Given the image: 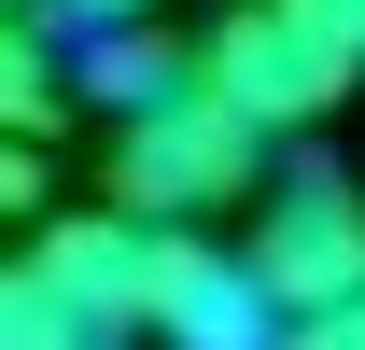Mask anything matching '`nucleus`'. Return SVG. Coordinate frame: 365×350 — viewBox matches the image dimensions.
Returning <instances> with one entry per match:
<instances>
[{
  "instance_id": "f03ea898",
  "label": "nucleus",
  "mask_w": 365,
  "mask_h": 350,
  "mask_svg": "<svg viewBox=\"0 0 365 350\" xmlns=\"http://www.w3.org/2000/svg\"><path fill=\"white\" fill-rule=\"evenodd\" d=\"M253 154H267V127H239L211 85H169V98H140V112H113V211H140V224H225V211L267 196Z\"/></svg>"
},
{
  "instance_id": "0eeeda50",
  "label": "nucleus",
  "mask_w": 365,
  "mask_h": 350,
  "mask_svg": "<svg viewBox=\"0 0 365 350\" xmlns=\"http://www.w3.org/2000/svg\"><path fill=\"white\" fill-rule=\"evenodd\" d=\"M0 350H113L98 322H71L56 295H29V280H0Z\"/></svg>"
},
{
  "instance_id": "423d86ee",
  "label": "nucleus",
  "mask_w": 365,
  "mask_h": 350,
  "mask_svg": "<svg viewBox=\"0 0 365 350\" xmlns=\"http://www.w3.org/2000/svg\"><path fill=\"white\" fill-rule=\"evenodd\" d=\"M56 98H71V70L14 28V56H0V112H14V140H43V127H56Z\"/></svg>"
},
{
  "instance_id": "20e7f679",
  "label": "nucleus",
  "mask_w": 365,
  "mask_h": 350,
  "mask_svg": "<svg viewBox=\"0 0 365 350\" xmlns=\"http://www.w3.org/2000/svg\"><path fill=\"white\" fill-rule=\"evenodd\" d=\"M169 238L182 224H140V211H56L29 253H14V280L29 295H56L71 322H98L113 350L155 336V295H169Z\"/></svg>"
},
{
  "instance_id": "6e6552de",
  "label": "nucleus",
  "mask_w": 365,
  "mask_h": 350,
  "mask_svg": "<svg viewBox=\"0 0 365 350\" xmlns=\"http://www.w3.org/2000/svg\"><path fill=\"white\" fill-rule=\"evenodd\" d=\"M281 350H365V295H337V308H295V322H281Z\"/></svg>"
},
{
  "instance_id": "1a4fd4ad",
  "label": "nucleus",
  "mask_w": 365,
  "mask_h": 350,
  "mask_svg": "<svg viewBox=\"0 0 365 350\" xmlns=\"http://www.w3.org/2000/svg\"><path fill=\"white\" fill-rule=\"evenodd\" d=\"M29 14H56V28H140L155 0H29Z\"/></svg>"
},
{
  "instance_id": "39448f33",
  "label": "nucleus",
  "mask_w": 365,
  "mask_h": 350,
  "mask_svg": "<svg viewBox=\"0 0 365 350\" xmlns=\"http://www.w3.org/2000/svg\"><path fill=\"white\" fill-rule=\"evenodd\" d=\"M155 350H281V308H267V280L239 266V238H211V224H182V238H169Z\"/></svg>"
},
{
  "instance_id": "f257e3e1",
  "label": "nucleus",
  "mask_w": 365,
  "mask_h": 350,
  "mask_svg": "<svg viewBox=\"0 0 365 350\" xmlns=\"http://www.w3.org/2000/svg\"><path fill=\"white\" fill-rule=\"evenodd\" d=\"M197 85L225 98L239 127L309 140L323 112L365 85V28L337 14V0H225V14L197 28Z\"/></svg>"
},
{
  "instance_id": "7ed1b4c3",
  "label": "nucleus",
  "mask_w": 365,
  "mask_h": 350,
  "mask_svg": "<svg viewBox=\"0 0 365 350\" xmlns=\"http://www.w3.org/2000/svg\"><path fill=\"white\" fill-rule=\"evenodd\" d=\"M239 266L267 280L281 322H295V308L365 295V182H351V169H323V154L267 169V196H253V224H239Z\"/></svg>"
}]
</instances>
